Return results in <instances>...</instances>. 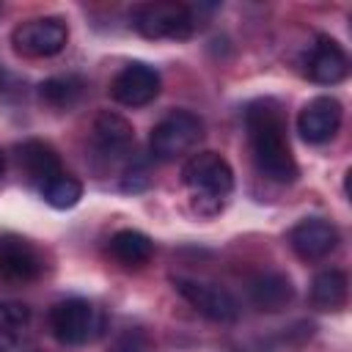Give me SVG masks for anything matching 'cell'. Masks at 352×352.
Here are the masks:
<instances>
[{"label": "cell", "instance_id": "6da1fadb", "mask_svg": "<svg viewBox=\"0 0 352 352\" xmlns=\"http://www.w3.org/2000/svg\"><path fill=\"white\" fill-rule=\"evenodd\" d=\"M245 132L248 146L256 170L278 184H292L300 173L289 135H286V118L275 99H256L245 107Z\"/></svg>", "mask_w": 352, "mask_h": 352}, {"label": "cell", "instance_id": "7a4b0ae2", "mask_svg": "<svg viewBox=\"0 0 352 352\" xmlns=\"http://www.w3.org/2000/svg\"><path fill=\"white\" fill-rule=\"evenodd\" d=\"M182 182L201 214H217L234 190V170L217 151H198L182 168Z\"/></svg>", "mask_w": 352, "mask_h": 352}, {"label": "cell", "instance_id": "3957f363", "mask_svg": "<svg viewBox=\"0 0 352 352\" xmlns=\"http://www.w3.org/2000/svg\"><path fill=\"white\" fill-rule=\"evenodd\" d=\"M47 324L60 344L82 346L88 341H96L104 333V314L82 297H66L50 308Z\"/></svg>", "mask_w": 352, "mask_h": 352}, {"label": "cell", "instance_id": "277c9868", "mask_svg": "<svg viewBox=\"0 0 352 352\" xmlns=\"http://www.w3.org/2000/svg\"><path fill=\"white\" fill-rule=\"evenodd\" d=\"M132 28L143 38H173L184 41L195 33V14L190 6L176 3V0H157V3H140L129 14Z\"/></svg>", "mask_w": 352, "mask_h": 352}, {"label": "cell", "instance_id": "5b68a950", "mask_svg": "<svg viewBox=\"0 0 352 352\" xmlns=\"http://www.w3.org/2000/svg\"><path fill=\"white\" fill-rule=\"evenodd\" d=\"M204 138V121L201 116L190 110H170L160 124H154L148 135V148L154 160L170 162L184 154H190Z\"/></svg>", "mask_w": 352, "mask_h": 352}, {"label": "cell", "instance_id": "8992f818", "mask_svg": "<svg viewBox=\"0 0 352 352\" xmlns=\"http://www.w3.org/2000/svg\"><path fill=\"white\" fill-rule=\"evenodd\" d=\"M69 41V28L60 16H33L14 28L11 44L25 58H52Z\"/></svg>", "mask_w": 352, "mask_h": 352}, {"label": "cell", "instance_id": "52a82bcc", "mask_svg": "<svg viewBox=\"0 0 352 352\" xmlns=\"http://www.w3.org/2000/svg\"><path fill=\"white\" fill-rule=\"evenodd\" d=\"M173 289L209 322H220V324H231L239 319V302L234 300V294L217 283L209 280H195V278H173Z\"/></svg>", "mask_w": 352, "mask_h": 352}, {"label": "cell", "instance_id": "ba28073f", "mask_svg": "<svg viewBox=\"0 0 352 352\" xmlns=\"http://www.w3.org/2000/svg\"><path fill=\"white\" fill-rule=\"evenodd\" d=\"M44 272V258L33 242L19 234H0V278L8 283H30Z\"/></svg>", "mask_w": 352, "mask_h": 352}, {"label": "cell", "instance_id": "9c48e42d", "mask_svg": "<svg viewBox=\"0 0 352 352\" xmlns=\"http://www.w3.org/2000/svg\"><path fill=\"white\" fill-rule=\"evenodd\" d=\"M160 94V72L143 60L126 63L110 82V96L126 107H143Z\"/></svg>", "mask_w": 352, "mask_h": 352}, {"label": "cell", "instance_id": "30bf717a", "mask_svg": "<svg viewBox=\"0 0 352 352\" xmlns=\"http://www.w3.org/2000/svg\"><path fill=\"white\" fill-rule=\"evenodd\" d=\"M344 121V107L336 96H314L297 116V132L305 143H327L336 138Z\"/></svg>", "mask_w": 352, "mask_h": 352}, {"label": "cell", "instance_id": "8fae6325", "mask_svg": "<svg viewBox=\"0 0 352 352\" xmlns=\"http://www.w3.org/2000/svg\"><path fill=\"white\" fill-rule=\"evenodd\" d=\"M305 74L319 85H336L349 74V58L344 47L330 36H316L305 52Z\"/></svg>", "mask_w": 352, "mask_h": 352}, {"label": "cell", "instance_id": "7c38bea8", "mask_svg": "<svg viewBox=\"0 0 352 352\" xmlns=\"http://www.w3.org/2000/svg\"><path fill=\"white\" fill-rule=\"evenodd\" d=\"M289 245L302 261H322L338 248V228L322 217H305L289 231Z\"/></svg>", "mask_w": 352, "mask_h": 352}, {"label": "cell", "instance_id": "4fadbf2b", "mask_svg": "<svg viewBox=\"0 0 352 352\" xmlns=\"http://www.w3.org/2000/svg\"><path fill=\"white\" fill-rule=\"evenodd\" d=\"M91 143L99 157L113 162V160H121L129 154V148L135 143V129L124 116H118L113 110H102L91 124Z\"/></svg>", "mask_w": 352, "mask_h": 352}, {"label": "cell", "instance_id": "5bb4252c", "mask_svg": "<svg viewBox=\"0 0 352 352\" xmlns=\"http://www.w3.org/2000/svg\"><path fill=\"white\" fill-rule=\"evenodd\" d=\"M16 162H19L22 173H25V179H28L33 187H38V190H41L44 184H50L55 176L63 173V165H60L58 151H55L50 143L36 140V138L16 146Z\"/></svg>", "mask_w": 352, "mask_h": 352}, {"label": "cell", "instance_id": "9a60e30c", "mask_svg": "<svg viewBox=\"0 0 352 352\" xmlns=\"http://www.w3.org/2000/svg\"><path fill=\"white\" fill-rule=\"evenodd\" d=\"M248 297L250 302L258 308V311H267V314H275V311H283L292 297H294V286L292 280L283 275V272H258L256 278H250L248 283Z\"/></svg>", "mask_w": 352, "mask_h": 352}, {"label": "cell", "instance_id": "2e32d148", "mask_svg": "<svg viewBox=\"0 0 352 352\" xmlns=\"http://www.w3.org/2000/svg\"><path fill=\"white\" fill-rule=\"evenodd\" d=\"M107 253L116 264H121L124 270H140L151 261L154 256V242L135 228H121L110 236L107 242Z\"/></svg>", "mask_w": 352, "mask_h": 352}, {"label": "cell", "instance_id": "e0dca14e", "mask_svg": "<svg viewBox=\"0 0 352 352\" xmlns=\"http://www.w3.org/2000/svg\"><path fill=\"white\" fill-rule=\"evenodd\" d=\"M82 91H85V80L80 74H55L38 85V99L44 107L63 113L82 99Z\"/></svg>", "mask_w": 352, "mask_h": 352}, {"label": "cell", "instance_id": "ac0fdd59", "mask_svg": "<svg viewBox=\"0 0 352 352\" xmlns=\"http://www.w3.org/2000/svg\"><path fill=\"white\" fill-rule=\"evenodd\" d=\"M349 278L341 270H322L311 283V302L319 311H338L346 302Z\"/></svg>", "mask_w": 352, "mask_h": 352}, {"label": "cell", "instance_id": "d6986e66", "mask_svg": "<svg viewBox=\"0 0 352 352\" xmlns=\"http://www.w3.org/2000/svg\"><path fill=\"white\" fill-rule=\"evenodd\" d=\"M41 198L52 206V209H72L80 198H82V184H80V179L77 176H72V173H60V176H55L50 184H44L41 190Z\"/></svg>", "mask_w": 352, "mask_h": 352}, {"label": "cell", "instance_id": "ffe728a7", "mask_svg": "<svg viewBox=\"0 0 352 352\" xmlns=\"http://www.w3.org/2000/svg\"><path fill=\"white\" fill-rule=\"evenodd\" d=\"M30 319V311L28 305L22 302H14V300H0V333H16L28 324Z\"/></svg>", "mask_w": 352, "mask_h": 352}, {"label": "cell", "instance_id": "44dd1931", "mask_svg": "<svg viewBox=\"0 0 352 352\" xmlns=\"http://www.w3.org/2000/svg\"><path fill=\"white\" fill-rule=\"evenodd\" d=\"M151 341L143 327H124L113 338V352H148Z\"/></svg>", "mask_w": 352, "mask_h": 352}, {"label": "cell", "instance_id": "7402d4cb", "mask_svg": "<svg viewBox=\"0 0 352 352\" xmlns=\"http://www.w3.org/2000/svg\"><path fill=\"white\" fill-rule=\"evenodd\" d=\"M148 182H151L148 162H146V160L132 157V160L126 162V168H124V182H121V187H124L126 192H140V190H146V187H148Z\"/></svg>", "mask_w": 352, "mask_h": 352}, {"label": "cell", "instance_id": "603a6c76", "mask_svg": "<svg viewBox=\"0 0 352 352\" xmlns=\"http://www.w3.org/2000/svg\"><path fill=\"white\" fill-rule=\"evenodd\" d=\"M16 344H19L16 333H0V352H14Z\"/></svg>", "mask_w": 352, "mask_h": 352}, {"label": "cell", "instance_id": "cb8c5ba5", "mask_svg": "<svg viewBox=\"0 0 352 352\" xmlns=\"http://www.w3.org/2000/svg\"><path fill=\"white\" fill-rule=\"evenodd\" d=\"M6 85V72H3V66H0V88Z\"/></svg>", "mask_w": 352, "mask_h": 352}, {"label": "cell", "instance_id": "d4e9b609", "mask_svg": "<svg viewBox=\"0 0 352 352\" xmlns=\"http://www.w3.org/2000/svg\"><path fill=\"white\" fill-rule=\"evenodd\" d=\"M3 168H6V157H3V151H0V176H3Z\"/></svg>", "mask_w": 352, "mask_h": 352}, {"label": "cell", "instance_id": "484cf974", "mask_svg": "<svg viewBox=\"0 0 352 352\" xmlns=\"http://www.w3.org/2000/svg\"><path fill=\"white\" fill-rule=\"evenodd\" d=\"M33 352H41V349H33Z\"/></svg>", "mask_w": 352, "mask_h": 352}]
</instances>
